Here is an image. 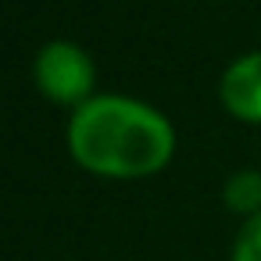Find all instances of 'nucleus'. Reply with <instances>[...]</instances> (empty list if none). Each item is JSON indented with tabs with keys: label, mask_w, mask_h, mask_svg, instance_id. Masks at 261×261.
<instances>
[{
	"label": "nucleus",
	"mask_w": 261,
	"mask_h": 261,
	"mask_svg": "<svg viewBox=\"0 0 261 261\" xmlns=\"http://www.w3.org/2000/svg\"><path fill=\"white\" fill-rule=\"evenodd\" d=\"M222 200H225L229 211H236V215H243V218L257 215V211H261V172H257V168H240V172H232V175L225 179V186H222Z\"/></svg>",
	"instance_id": "nucleus-4"
},
{
	"label": "nucleus",
	"mask_w": 261,
	"mask_h": 261,
	"mask_svg": "<svg viewBox=\"0 0 261 261\" xmlns=\"http://www.w3.org/2000/svg\"><path fill=\"white\" fill-rule=\"evenodd\" d=\"M33 83L50 104L75 111L79 104L97 97L93 54L75 40H47L33 54Z\"/></svg>",
	"instance_id": "nucleus-2"
},
{
	"label": "nucleus",
	"mask_w": 261,
	"mask_h": 261,
	"mask_svg": "<svg viewBox=\"0 0 261 261\" xmlns=\"http://www.w3.org/2000/svg\"><path fill=\"white\" fill-rule=\"evenodd\" d=\"M65 147L86 175L133 182L165 172L179 136L161 108L129 93H97L68 111Z\"/></svg>",
	"instance_id": "nucleus-1"
},
{
	"label": "nucleus",
	"mask_w": 261,
	"mask_h": 261,
	"mask_svg": "<svg viewBox=\"0 0 261 261\" xmlns=\"http://www.w3.org/2000/svg\"><path fill=\"white\" fill-rule=\"evenodd\" d=\"M218 104L243 125H261V50H243L218 75Z\"/></svg>",
	"instance_id": "nucleus-3"
},
{
	"label": "nucleus",
	"mask_w": 261,
	"mask_h": 261,
	"mask_svg": "<svg viewBox=\"0 0 261 261\" xmlns=\"http://www.w3.org/2000/svg\"><path fill=\"white\" fill-rule=\"evenodd\" d=\"M229 261H261V211L236 225V236L229 243Z\"/></svg>",
	"instance_id": "nucleus-5"
}]
</instances>
